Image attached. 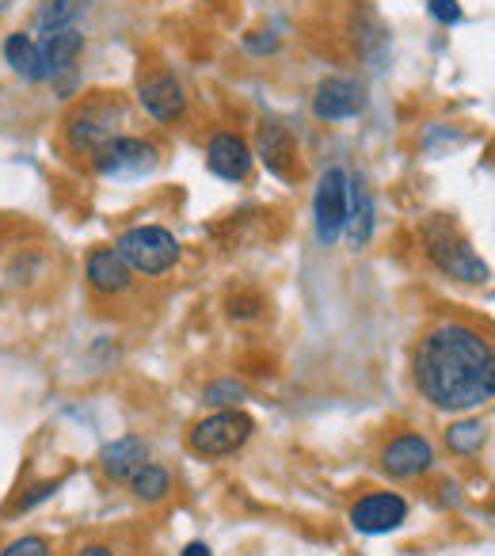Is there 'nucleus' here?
<instances>
[{
	"instance_id": "nucleus-15",
	"label": "nucleus",
	"mask_w": 495,
	"mask_h": 556,
	"mask_svg": "<svg viewBox=\"0 0 495 556\" xmlns=\"http://www.w3.org/2000/svg\"><path fill=\"white\" fill-rule=\"evenodd\" d=\"M134 282V270L123 263V255L115 248H96L88 255V287L103 298H115V294H126Z\"/></svg>"
},
{
	"instance_id": "nucleus-28",
	"label": "nucleus",
	"mask_w": 495,
	"mask_h": 556,
	"mask_svg": "<svg viewBox=\"0 0 495 556\" xmlns=\"http://www.w3.org/2000/svg\"><path fill=\"white\" fill-rule=\"evenodd\" d=\"M9 4H12V0H0V12H4V9H9Z\"/></svg>"
},
{
	"instance_id": "nucleus-9",
	"label": "nucleus",
	"mask_w": 495,
	"mask_h": 556,
	"mask_svg": "<svg viewBox=\"0 0 495 556\" xmlns=\"http://www.w3.org/2000/svg\"><path fill=\"white\" fill-rule=\"evenodd\" d=\"M408 522V503L396 492H370L351 507V526L358 533H389Z\"/></svg>"
},
{
	"instance_id": "nucleus-26",
	"label": "nucleus",
	"mask_w": 495,
	"mask_h": 556,
	"mask_svg": "<svg viewBox=\"0 0 495 556\" xmlns=\"http://www.w3.org/2000/svg\"><path fill=\"white\" fill-rule=\"evenodd\" d=\"M77 556H115V548H111V545H85Z\"/></svg>"
},
{
	"instance_id": "nucleus-8",
	"label": "nucleus",
	"mask_w": 495,
	"mask_h": 556,
	"mask_svg": "<svg viewBox=\"0 0 495 556\" xmlns=\"http://www.w3.org/2000/svg\"><path fill=\"white\" fill-rule=\"evenodd\" d=\"M256 156L267 164V172L279 179H302V161H297V141L287 123L264 118L256 130Z\"/></svg>"
},
{
	"instance_id": "nucleus-19",
	"label": "nucleus",
	"mask_w": 495,
	"mask_h": 556,
	"mask_svg": "<svg viewBox=\"0 0 495 556\" xmlns=\"http://www.w3.org/2000/svg\"><path fill=\"white\" fill-rule=\"evenodd\" d=\"M92 0H42L39 12H35V27L42 35L47 31H62V27H77V20L88 12Z\"/></svg>"
},
{
	"instance_id": "nucleus-23",
	"label": "nucleus",
	"mask_w": 495,
	"mask_h": 556,
	"mask_svg": "<svg viewBox=\"0 0 495 556\" xmlns=\"http://www.w3.org/2000/svg\"><path fill=\"white\" fill-rule=\"evenodd\" d=\"M237 401H244V386L240 381H214V386H206V404H214V408H229Z\"/></svg>"
},
{
	"instance_id": "nucleus-22",
	"label": "nucleus",
	"mask_w": 495,
	"mask_h": 556,
	"mask_svg": "<svg viewBox=\"0 0 495 556\" xmlns=\"http://www.w3.org/2000/svg\"><path fill=\"white\" fill-rule=\"evenodd\" d=\"M0 556H54V545L42 533H27V538H16L12 545L0 548Z\"/></svg>"
},
{
	"instance_id": "nucleus-13",
	"label": "nucleus",
	"mask_w": 495,
	"mask_h": 556,
	"mask_svg": "<svg viewBox=\"0 0 495 556\" xmlns=\"http://www.w3.org/2000/svg\"><path fill=\"white\" fill-rule=\"evenodd\" d=\"M85 50V35L77 27H62V31H47L39 39V58H42V77L62 85L77 70V58Z\"/></svg>"
},
{
	"instance_id": "nucleus-2",
	"label": "nucleus",
	"mask_w": 495,
	"mask_h": 556,
	"mask_svg": "<svg viewBox=\"0 0 495 556\" xmlns=\"http://www.w3.org/2000/svg\"><path fill=\"white\" fill-rule=\"evenodd\" d=\"M118 123H123V100L111 92H92L65 118V141H69L73 153L92 156L111 138H118Z\"/></svg>"
},
{
	"instance_id": "nucleus-16",
	"label": "nucleus",
	"mask_w": 495,
	"mask_h": 556,
	"mask_svg": "<svg viewBox=\"0 0 495 556\" xmlns=\"http://www.w3.org/2000/svg\"><path fill=\"white\" fill-rule=\"evenodd\" d=\"M145 462H149V442L141 439V434H123V439H115L111 446H103V454H100L103 477L115 480V484H126Z\"/></svg>"
},
{
	"instance_id": "nucleus-1",
	"label": "nucleus",
	"mask_w": 495,
	"mask_h": 556,
	"mask_svg": "<svg viewBox=\"0 0 495 556\" xmlns=\"http://www.w3.org/2000/svg\"><path fill=\"white\" fill-rule=\"evenodd\" d=\"M411 378L431 408L469 412L495 396L492 343L469 325H439L419 340Z\"/></svg>"
},
{
	"instance_id": "nucleus-12",
	"label": "nucleus",
	"mask_w": 495,
	"mask_h": 556,
	"mask_svg": "<svg viewBox=\"0 0 495 556\" xmlns=\"http://www.w3.org/2000/svg\"><path fill=\"white\" fill-rule=\"evenodd\" d=\"M138 100H141V108H145L149 115H153L156 123H164V126L179 123V118L187 115L183 85H179L172 73H149V77H141Z\"/></svg>"
},
{
	"instance_id": "nucleus-10",
	"label": "nucleus",
	"mask_w": 495,
	"mask_h": 556,
	"mask_svg": "<svg viewBox=\"0 0 495 556\" xmlns=\"http://www.w3.org/2000/svg\"><path fill=\"white\" fill-rule=\"evenodd\" d=\"M434 465V446L423 434H396L385 450H381V469L393 480H411L431 472Z\"/></svg>"
},
{
	"instance_id": "nucleus-5",
	"label": "nucleus",
	"mask_w": 495,
	"mask_h": 556,
	"mask_svg": "<svg viewBox=\"0 0 495 556\" xmlns=\"http://www.w3.org/2000/svg\"><path fill=\"white\" fill-rule=\"evenodd\" d=\"M252 431H256V424H252L248 412L221 408V412H214V416L199 419V424L191 427L187 446H191L199 457H229V454H237L248 439H252Z\"/></svg>"
},
{
	"instance_id": "nucleus-20",
	"label": "nucleus",
	"mask_w": 495,
	"mask_h": 556,
	"mask_svg": "<svg viewBox=\"0 0 495 556\" xmlns=\"http://www.w3.org/2000/svg\"><path fill=\"white\" fill-rule=\"evenodd\" d=\"M126 484H130V492H134V500H138V503H161L164 495L172 492L168 469H161V465H153V462L141 465V469L126 480Z\"/></svg>"
},
{
	"instance_id": "nucleus-21",
	"label": "nucleus",
	"mask_w": 495,
	"mask_h": 556,
	"mask_svg": "<svg viewBox=\"0 0 495 556\" xmlns=\"http://www.w3.org/2000/svg\"><path fill=\"white\" fill-rule=\"evenodd\" d=\"M487 442V424L484 419H457V424L446 427V446L449 454H461V457H472L480 454Z\"/></svg>"
},
{
	"instance_id": "nucleus-4",
	"label": "nucleus",
	"mask_w": 495,
	"mask_h": 556,
	"mask_svg": "<svg viewBox=\"0 0 495 556\" xmlns=\"http://www.w3.org/2000/svg\"><path fill=\"white\" fill-rule=\"evenodd\" d=\"M115 252L123 255V263L130 270H138V275H145V278H156L176 267L179 240L172 237L168 229H161V225H134V229H126L123 237L115 240Z\"/></svg>"
},
{
	"instance_id": "nucleus-27",
	"label": "nucleus",
	"mask_w": 495,
	"mask_h": 556,
	"mask_svg": "<svg viewBox=\"0 0 495 556\" xmlns=\"http://www.w3.org/2000/svg\"><path fill=\"white\" fill-rule=\"evenodd\" d=\"M179 556H214V553H210V545H202V541H191Z\"/></svg>"
},
{
	"instance_id": "nucleus-11",
	"label": "nucleus",
	"mask_w": 495,
	"mask_h": 556,
	"mask_svg": "<svg viewBox=\"0 0 495 556\" xmlns=\"http://www.w3.org/2000/svg\"><path fill=\"white\" fill-rule=\"evenodd\" d=\"M313 111L325 123H340V118H355L366 111V88L351 77H325L313 96Z\"/></svg>"
},
{
	"instance_id": "nucleus-17",
	"label": "nucleus",
	"mask_w": 495,
	"mask_h": 556,
	"mask_svg": "<svg viewBox=\"0 0 495 556\" xmlns=\"http://www.w3.org/2000/svg\"><path fill=\"white\" fill-rule=\"evenodd\" d=\"M343 232H347V244L366 248L373 237V199L363 184H347V222H343Z\"/></svg>"
},
{
	"instance_id": "nucleus-7",
	"label": "nucleus",
	"mask_w": 495,
	"mask_h": 556,
	"mask_svg": "<svg viewBox=\"0 0 495 556\" xmlns=\"http://www.w3.org/2000/svg\"><path fill=\"white\" fill-rule=\"evenodd\" d=\"M347 172L343 168H328L320 176L317 199H313V217H317V240L325 248H332L343 232V222H347Z\"/></svg>"
},
{
	"instance_id": "nucleus-3",
	"label": "nucleus",
	"mask_w": 495,
	"mask_h": 556,
	"mask_svg": "<svg viewBox=\"0 0 495 556\" xmlns=\"http://www.w3.org/2000/svg\"><path fill=\"white\" fill-rule=\"evenodd\" d=\"M423 248H427V260L442 275L457 278V282H484L487 278V263L472 252V244L457 232V225L449 217H427Z\"/></svg>"
},
{
	"instance_id": "nucleus-18",
	"label": "nucleus",
	"mask_w": 495,
	"mask_h": 556,
	"mask_svg": "<svg viewBox=\"0 0 495 556\" xmlns=\"http://www.w3.org/2000/svg\"><path fill=\"white\" fill-rule=\"evenodd\" d=\"M4 62H9L12 73H16V77H24L27 85H39V80H47V77H42L39 42H35L31 35L12 31L9 39H4Z\"/></svg>"
},
{
	"instance_id": "nucleus-6",
	"label": "nucleus",
	"mask_w": 495,
	"mask_h": 556,
	"mask_svg": "<svg viewBox=\"0 0 495 556\" xmlns=\"http://www.w3.org/2000/svg\"><path fill=\"white\" fill-rule=\"evenodd\" d=\"M88 161L107 179H138L156 168V149L149 146L145 138H126V134H118V138H111L103 149H96Z\"/></svg>"
},
{
	"instance_id": "nucleus-24",
	"label": "nucleus",
	"mask_w": 495,
	"mask_h": 556,
	"mask_svg": "<svg viewBox=\"0 0 495 556\" xmlns=\"http://www.w3.org/2000/svg\"><path fill=\"white\" fill-rule=\"evenodd\" d=\"M427 9H431V16L439 20L442 27H449V24H461V4H457V0H431V4H427Z\"/></svg>"
},
{
	"instance_id": "nucleus-14",
	"label": "nucleus",
	"mask_w": 495,
	"mask_h": 556,
	"mask_svg": "<svg viewBox=\"0 0 495 556\" xmlns=\"http://www.w3.org/2000/svg\"><path fill=\"white\" fill-rule=\"evenodd\" d=\"M206 168L214 172V176L229 179V184H237V179H244L248 172H252V149H248V141L240 138V134H214L206 146Z\"/></svg>"
},
{
	"instance_id": "nucleus-25",
	"label": "nucleus",
	"mask_w": 495,
	"mask_h": 556,
	"mask_svg": "<svg viewBox=\"0 0 495 556\" xmlns=\"http://www.w3.org/2000/svg\"><path fill=\"white\" fill-rule=\"evenodd\" d=\"M232 317H256L259 309H264V302H259V298H232Z\"/></svg>"
}]
</instances>
